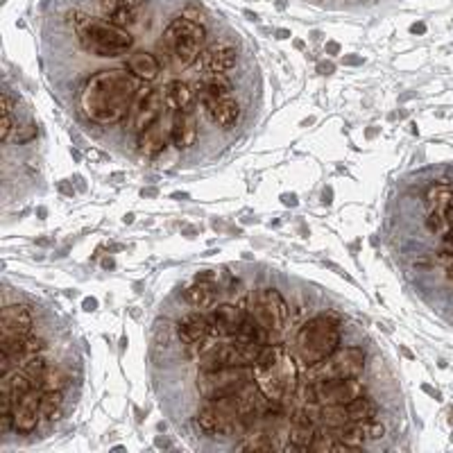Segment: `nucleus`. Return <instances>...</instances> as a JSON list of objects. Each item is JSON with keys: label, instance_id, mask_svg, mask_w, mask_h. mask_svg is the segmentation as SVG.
<instances>
[{"label": "nucleus", "instance_id": "1", "mask_svg": "<svg viewBox=\"0 0 453 453\" xmlns=\"http://www.w3.org/2000/svg\"><path fill=\"white\" fill-rule=\"evenodd\" d=\"M138 93V77L123 68L100 70L91 75L79 93L86 118L98 125H116L132 112Z\"/></svg>", "mask_w": 453, "mask_h": 453}, {"label": "nucleus", "instance_id": "2", "mask_svg": "<svg viewBox=\"0 0 453 453\" xmlns=\"http://www.w3.org/2000/svg\"><path fill=\"white\" fill-rule=\"evenodd\" d=\"M70 23L84 50L100 57H118L132 48L134 39L125 27L109 23L107 18H93L84 12L70 14Z\"/></svg>", "mask_w": 453, "mask_h": 453}, {"label": "nucleus", "instance_id": "3", "mask_svg": "<svg viewBox=\"0 0 453 453\" xmlns=\"http://www.w3.org/2000/svg\"><path fill=\"white\" fill-rule=\"evenodd\" d=\"M297 354L308 367L317 365L340 349V329L331 317L320 315L308 320L295 338Z\"/></svg>", "mask_w": 453, "mask_h": 453}, {"label": "nucleus", "instance_id": "4", "mask_svg": "<svg viewBox=\"0 0 453 453\" xmlns=\"http://www.w3.org/2000/svg\"><path fill=\"white\" fill-rule=\"evenodd\" d=\"M204 39H206V29L202 27V23L188 21V18L179 16L166 27L161 46L168 48L170 57L175 59V64L179 68H188L199 59Z\"/></svg>", "mask_w": 453, "mask_h": 453}, {"label": "nucleus", "instance_id": "5", "mask_svg": "<svg viewBox=\"0 0 453 453\" xmlns=\"http://www.w3.org/2000/svg\"><path fill=\"white\" fill-rule=\"evenodd\" d=\"M251 379H254V369H249V365L204 369L197 376V392L209 401L225 399L249 386Z\"/></svg>", "mask_w": 453, "mask_h": 453}, {"label": "nucleus", "instance_id": "6", "mask_svg": "<svg viewBox=\"0 0 453 453\" xmlns=\"http://www.w3.org/2000/svg\"><path fill=\"white\" fill-rule=\"evenodd\" d=\"M254 381L256 388L263 397L272 401H284L297 390L299 372L293 356L286 351V356L270 367H254Z\"/></svg>", "mask_w": 453, "mask_h": 453}, {"label": "nucleus", "instance_id": "7", "mask_svg": "<svg viewBox=\"0 0 453 453\" xmlns=\"http://www.w3.org/2000/svg\"><path fill=\"white\" fill-rule=\"evenodd\" d=\"M365 369V349L345 347L338 349L317 365L310 367L308 381H329V379H358Z\"/></svg>", "mask_w": 453, "mask_h": 453}, {"label": "nucleus", "instance_id": "8", "mask_svg": "<svg viewBox=\"0 0 453 453\" xmlns=\"http://www.w3.org/2000/svg\"><path fill=\"white\" fill-rule=\"evenodd\" d=\"M360 395H365V386L358 379L306 381V390H304L306 404H317V406L349 404V401H354Z\"/></svg>", "mask_w": 453, "mask_h": 453}, {"label": "nucleus", "instance_id": "9", "mask_svg": "<svg viewBox=\"0 0 453 453\" xmlns=\"http://www.w3.org/2000/svg\"><path fill=\"white\" fill-rule=\"evenodd\" d=\"M256 320L263 324L265 329H272V331H284L286 322H288V304L284 295L279 293L277 288H265L258 293V299H256Z\"/></svg>", "mask_w": 453, "mask_h": 453}, {"label": "nucleus", "instance_id": "10", "mask_svg": "<svg viewBox=\"0 0 453 453\" xmlns=\"http://www.w3.org/2000/svg\"><path fill=\"white\" fill-rule=\"evenodd\" d=\"M32 313L29 308L23 304H9L3 308V315H0V331H3V338H0V345H9L14 340L27 338L29 331H32Z\"/></svg>", "mask_w": 453, "mask_h": 453}, {"label": "nucleus", "instance_id": "11", "mask_svg": "<svg viewBox=\"0 0 453 453\" xmlns=\"http://www.w3.org/2000/svg\"><path fill=\"white\" fill-rule=\"evenodd\" d=\"M39 417H41V392L34 388L14 404V431L27 435L37 428Z\"/></svg>", "mask_w": 453, "mask_h": 453}, {"label": "nucleus", "instance_id": "12", "mask_svg": "<svg viewBox=\"0 0 453 453\" xmlns=\"http://www.w3.org/2000/svg\"><path fill=\"white\" fill-rule=\"evenodd\" d=\"M161 105H164V96L155 88H138L136 100H134V129L143 132L145 127L159 120Z\"/></svg>", "mask_w": 453, "mask_h": 453}, {"label": "nucleus", "instance_id": "13", "mask_svg": "<svg viewBox=\"0 0 453 453\" xmlns=\"http://www.w3.org/2000/svg\"><path fill=\"white\" fill-rule=\"evenodd\" d=\"M204 109V114L214 120L220 129H234L240 123V116H243V109H240L238 100L231 96L220 98V100H209V103H199Z\"/></svg>", "mask_w": 453, "mask_h": 453}, {"label": "nucleus", "instance_id": "14", "mask_svg": "<svg viewBox=\"0 0 453 453\" xmlns=\"http://www.w3.org/2000/svg\"><path fill=\"white\" fill-rule=\"evenodd\" d=\"M170 143L177 150H188L197 140V120L193 112H175L170 123Z\"/></svg>", "mask_w": 453, "mask_h": 453}, {"label": "nucleus", "instance_id": "15", "mask_svg": "<svg viewBox=\"0 0 453 453\" xmlns=\"http://www.w3.org/2000/svg\"><path fill=\"white\" fill-rule=\"evenodd\" d=\"M143 0H98V7L109 23L118 27H127L136 23V9Z\"/></svg>", "mask_w": 453, "mask_h": 453}, {"label": "nucleus", "instance_id": "16", "mask_svg": "<svg viewBox=\"0 0 453 453\" xmlns=\"http://www.w3.org/2000/svg\"><path fill=\"white\" fill-rule=\"evenodd\" d=\"M211 329H214V322L209 317H204L202 313H190L179 322L177 336L184 345H199L209 338Z\"/></svg>", "mask_w": 453, "mask_h": 453}, {"label": "nucleus", "instance_id": "17", "mask_svg": "<svg viewBox=\"0 0 453 453\" xmlns=\"http://www.w3.org/2000/svg\"><path fill=\"white\" fill-rule=\"evenodd\" d=\"M236 46H231L227 41L211 46L206 53L202 55V66L206 73H227L236 66Z\"/></svg>", "mask_w": 453, "mask_h": 453}, {"label": "nucleus", "instance_id": "18", "mask_svg": "<svg viewBox=\"0 0 453 453\" xmlns=\"http://www.w3.org/2000/svg\"><path fill=\"white\" fill-rule=\"evenodd\" d=\"M164 105L173 112H193L195 107V91L181 79H173L164 86Z\"/></svg>", "mask_w": 453, "mask_h": 453}, {"label": "nucleus", "instance_id": "19", "mask_svg": "<svg viewBox=\"0 0 453 453\" xmlns=\"http://www.w3.org/2000/svg\"><path fill=\"white\" fill-rule=\"evenodd\" d=\"M245 313L240 306L234 304H223L214 308V315H211V322H214V329L223 336H238L240 327L245 322Z\"/></svg>", "mask_w": 453, "mask_h": 453}, {"label": "nucleus", "instance_id": "20", "mask_svg": "<svg viewBox=\"0 0 453 453\" xmlns=\"http://www.w3.org/2000/svg\"><path fill=\"white\" fill-rule=\"evenodd\" d=\"M197 100L204 103V100H220V98H227L231 96V82L225 73H204L202 79H197Z\"/></svg>", "mask_w": 453, "mask_h": 453}, {"label": "nucleus", "instance_id": "21", "mask_svg": "<svg viewBox=\"0 0 453 453\" xmlns=\"http://www.w3.org/2000/svg\"><path fill=\"white\" fill-rule=\"evenodd\" d=\"M127 68H129V73L136 75L138 79L152 82V79H157V75H159L161 64H159V59H157L152 53L138 50V53H134L132 57L127 59Z\"/></svg>", "mask_w": 453, "mask_h": 453}, {"label": "nucleus", "instance_id": "22", "mask_svg": "<svg viewBox=\"0 0 453 453\" xmlns=\"http://www.w3.org/2000/svg\"><path fill=\"white\" fill-rule=\"evenodd\" d=\"M166 145H168V138L164 134V129H161L159 120L150 125V127H145L143 132H138V152L140 155L159 157L166 150Z\"/></svg>", "mask_w": 453, "mask_h": 453}, {"label": "nucleus", "instance_id": "23", "mask_svg": "<svg viewBox=\"0 0 453 453\" xmlns=\"http://www.w3.org/2000/svg\"><path fill=\"white\" fill-rule=\"evenodd\" d=\"M379 412V404L372 397L360 395L354 401L347 404V415H349V424L351 421H369L374 419Z\"/></svg>", "mask_w": 453, "mask_h": 453}, {"label": "nucleus", "instance_id": "24", "mask_svg": "<svg viewBox=\"0 0 453 453\" xmlns=\"http://www.w3.org/2000/svg\"><path fill=\"white\" fill-rule=\"evenodd\" d=\"M184 297H186L188 304L195 306V308H206V306H211L216 301V293L211 290V286L202 284V281H197V284L186 288Z\"/></svg>", "mask_w": 453, "mask_h": 453}, {"label": "nucleus", "instance_id": "25", "mask_svg": "<svg viewBox=\"0 0 453 453\" xmlns=\"http://www.w3.org/2000/svg\"><path fill=\"white\" fill-rule=\"evenodd\" d=\"M315 435H317L315 426H310V424H293V428L288 431L290 445L297 447V449H310V445H313Z\"/></svg>", "mask_w": 453, "mask_h": 453}, {"label": "nucleus", "instance_id": "26", "mask_svg": "<svg viewBox=\"0 0 453 453\" xmlns=\"http://www.w3.org/2000/svg\"><path fill=\"white\" fill-rule=\"evenodd\" d=\"M64 404V390H50V392H41V417L53 419L59 415Z\"/></svg>", "mask_w": 453, "mask_h": 453}, {"label": "nucleus", "instance_id": "27", "mask_svg": "<svg viewBox=\"0 0 453 453\" xmlns=\"http://www.w3.org/2000/svg\"><path fill=\"white\" fill-rule=\"evenodd\" d=\"M68 383V374L62 367H48L46 374L41 379V392H50V390H64Z\"/></svg>", "mask_w": 453, "mask_h": 453}, {"label": "nucleus", "instance_id": "28", "mask_svg": "<svg viewBox=\"0 0 453 453\" xmlns=\"http://www.w3.org/2000/svg\"><path fill=\"white\" fill-rule=\"evenodd\" d=\"M46 369H48V365H46V358L44 356H32L29 360L23 362V372H25L29 379H32L34 388H39V390H41V379L46 374Z\"/></svg>", "mask_w": 453, "mask_h": 453}, {"label": "nucleus", "instance_id": "29", "mask_svg": "<svg viewBox=\"0 0 453 453\" xmlns=\"http://www.w3.org/2000/svg\"><path fill=\"white\" fill-rule=\"evenodd\" d=\"M0 112H3V123H0V140H9L12 136V129H14V118H12V98L7 93H3V107H0Z\"/></svg>", "mask_w": 453, "mask_h": 453}, {"label": "nucleus", "instance_id": "30", "mask_svg": "<svg viewBox=\"0 0 453 453\" xmlns=\"http://www.w3.org/2000/svg\"><path fill=\"white\" fill-rule=\"evenodd\" d=\"M240 449H249V451H272L275 449V442H272L265 433H254V435H249L247 442L240 445Z\"/></svg>", "mask_w": 453, "mask_h": 453}, {"label": "nucleus", "instance_id": "31", "mask_svg": "<svg viewBox=\"0 0 453 453\" xmlns=\"http://www.w3.org/2000/svg\"><path fill=\"white\" fill-rule=\"evenodd\" d=\"M34 136H37V127L32 123L21 125V127L16 125V140L18 143H27V140H32Z\"/></svg>", "mask_w": 453, "mask_h": 453}, {"label": "nucleus", "instance_id": "32", "mask_svg": "<svg viewBox=\"0 0 453 453\" xmlns=\"http://www.w3.org/2000/svg\"><path fill=\"white\" fill-rule=\"evenodd\" d=\"M342 64H345V66H360L362 57H358V55H342Z\"/></svg>", "mask_w": 453, "mask_h": 453}, {"label": "nucleus", "instance_id": "33", "mask_svg": "<svg viewBox=\"0 0 453 453\" xmlns=\"http://www.w3.org/2000/svg\"><path fill=\"white\" fill-rule=\"evenodd\" d=\"M317 70H320L322 75H331V73L336 70V64H334V62H320V64H317Z\"/></svg>", "mask_w": 453, "mask_h": 453}, {"label": "nucleus", "instance_id": "34", "mask_svg": "<svg viewBox=\"0 0 453 453\" xmlns=\"http://www.w3.org/2000/svg\"><path fill=\"white\" fill-rule=\"evenodd\" d=\"M445 249H447L449 254L453 256V227H449L447 236H445Z\"/></svg>", "mask_w": 453, "mask_h": 453}, {"label": "nucleus", "instance_id": "35", "mask_svg": "<svg viewBox=\"0 0 453 453\" xmlns=\"http://www.w3.org/2000/svg\"><path fill=\"white\" fill-rule=\"evenodd\" d=\"M82 306H84V310H98V299L96 297H86L84 301H82Z\"/></svg>", "mask_w": 453, "mask_h": 453}, {"label": "nucleus", "instance_id": "36", "mask_svg": "<svg viewBox=\"0 0 453 453\" xmlns=\"http://www.w3.org/2000/svg\"><path fill=\"white\" fill-rule=\"evenodd\" d=\"M324 50H327V55H338L340 53V44L338 41H329L324 46Z\"/></svg>", "mask_w": 453, "mask_h": 453}, {"label": "nucleus", "instance_id": "37", "mask_svg": "<svg viewBox=\"0 0 453 453\" xmlns=\"http://www.w3.org/2000/svg\"><path fill=\"white\" fill-rule=\"evenodd\" d=\"M445 218H447V225L449 227H453V199L447 204V209H445Z\"/></svg>", "mask_w": 453, "mask_h": 453}, {"label": "nucleus", "instance_id": "38", "mask_svg": "<svg viewBox=\"0 0 453 453\" xmlns=\"http://www.w3.org/2000/svg\"><path fill=\"white\" fill-rule=\"evenodd\" d=\"M410 32H412V34H424V32H426V25H424V23H412V25H410Z\"/></svg>", "mask_w": 453, "mask_h": 453}, {"label": "nucleus", "instance_id": "39", "mask_svg": "<svg viewBox=\"0 0 453 453\" xmlns=\"http://www.w3.org/2000/svg\"><path fill=\"white\" fill-rule=\"evenodd\" d=\"M281 199H284L286 206H297V195H293V193H290V195H281Z\"/></svg>", "mask_w": 453, "mask_h": 453}, {"label": "nucleus", "instance_id": "40", "mask_svg": "<svg viewBox=\"0 0 453 453\" xmlns=\"http://www.w3.org/2000/svg\"><path fill=\"white\" fill-rule=\"evenodd\" d=\"M275 34H277V39H279V41H286V39H290V37H293V34H290V29H284V27H281V29H277V32H275Z\"/></svg>", "mask_w": 453, "mask_h": 453}, {"label": "nucleus", "instance_id": "41", "mask_svg": "<svg viewBox=\"0 0 453 453\" xmlns=\"http://www.w3.org/2000/svg\"><path fill=\"white\" fill-rule=\"evenodd\" d=\"M331 195H334V193H331V188H324V199H322V202L331 204Z\"/></svg>", "mask_w": 453, "mask_h": 453}, {"label": "nucleus", "instance_id": "42", "mask_svg": "<svg viewBox=\"0 0 453 453\" xmlns=\"http://www.w3.org/2000/svg\"><path fill=\"white\" fill-rule=\"evenodd\" d=\"M245 16L249 18V21H258V14H254V12H249V9H245Z\"/></svg>", "mask_w": 453, "mask_h": 453}, {"label": "nucleus", "instance_id": "43", "mask_svg": "<svg viewBox=\"0 0 453 453\" xmlns=\"http://www.w3.org/2000/svg\"><path fill=\"white\" fill-rule=\"evenodd\" d=\"M103 265H105V268H114V261H112V258H105Z\"/></svg>", "mask_w": 453, "mask_h": 453}, {"label": "nucleus", "instance_id": "44", "mask_svg": "<svg viewBox=\"0 0 453 453\" xmlns=\"http://www.w3.org/2000/svg\"><path fill=\"white\" fill-rule=\"evenodd\" d=\"M37 214H39V216H41V220H44V218H46V214H48V211H46V209L41 206V209H39V211H37Z\"/></svg>", "mask_w": 453, "mask_h": 453}]
</instances>
